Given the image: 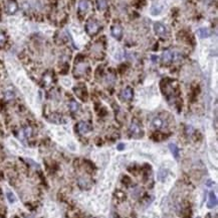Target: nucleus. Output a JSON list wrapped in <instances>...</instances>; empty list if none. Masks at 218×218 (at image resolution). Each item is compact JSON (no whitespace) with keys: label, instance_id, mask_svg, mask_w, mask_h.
Returning a JSON list of instances; mask_svg holds the SVG:
<instances>
[{"label":"nucleus","instance_id":"1","mask_svg":"<svg viewBox=\"0 0 218 218\" xmlns=\"http://www.w3.org/2000/svg\"><path fill=\"white\" fill-rule=\"evenodd\" d=\"M85 28H87V33L90 35H94L95 33L99 31L100 29V24L98 22H95V20H90L89 22L87 23V26H85Z\"/></svg>","mask_w":218,"mask_h":218},{"label":"nucleus","instance_id":"2","mask_svg":"<svg viewBox=\"0 0 218 218\" xmlns=\"http://www.w3.org/2000/svg\"><path fill=\"white\" fill-rule=\"evenodd\" d=\"M153 28H154V31H155V33L157 35L161 36V38H164V36L167 35V28H166L162 23H160V22L154 23Z\"/></svg>","mask_w":218,"mask_h":218},{"label":"nucleus","instance_id":"3","mask_svg":"<svg viewBox=\"0 0 218 218\" xmlns=\"http://www.w3.org/2000/svg\"><path fill=\"white\" fill-rule=\"evenodd\" d=\"M77 130L80 133L85 134V133H87V132H90V130H92V127H90V124H87V122L82 121L77 124Z\"/></svg>","mask_w":218,"mask_h":218},{"label":"nucleus","instance_id":"4","mask_svg":"<svg viewBox=\"0 0 218 218\" xmlns=\"http://www.w3.org/2000/svg\"><path fill=\"white\" fill-rule=\"evenodd\" d=\"M130 132L132 133V135L139 138L142 134V129L137 123H132L131 126H130Z\"/></svg>","mask_w":218,"mask_h":218},{"label":"nucleus","instance_id":"5","mask_svg":"<svg viewBox=\"0 0 218 218\" xmlns=\"http://www.w3.org/2000/svg\"><path fill=\"white\" fill-rule=\"evenodd\" d=\"M112 35L117 40H121L122 35H123V29L120 25H115L112 28Z\"/></svg>","mask_w":218,"mask_h":218},{"label":"nucleus","instance_id":"6","mask_svg":"<svg viewBox=\"0 0 218 218\" xmlns=\"http://www.w3.org/2000/svg\"><path fill=\"white\" fill-rule=\"evenodd\" d=\"M122 98H123L124 100H126V101H129V100L132 99V97H133V91H132L131 88H126V89H124L123 91H122Z\"/></svg>","mask_w":218,"mask_h":218},{"label":"nucleus","instance_id":"7","mask_svg":"<svg viewBox=\"0 0 218 218\" xmlns=\"http://www.w3.org/2000/svg\"><path fill=\"white\" fill-rule=\"evenodd\" d=\"M217 204V199H216V196L213 192H210L209 193V199H208V204L207 206L208 208H213L215 207Z\"/></svg>","mask_w":218,"mask_h":218},{"label":"nucleus","instance_id":"8","mask_svg":"<svg viewBox=\"0 0 218 218\" xmlns=\"http://www.w3.org/2000/svg\"><path fill=\"white\" fill-rule=\"evenodd\" d=\"M197 33H198V35H199V38H207L211 35V31H210L208 28H199L197 31Z\"/></svg>","mask_w":218,"mask_h":218},{"label":"nucleus","instance_id":"9","mask_svg":"<svg viewBox=\"0 0 218 218\" xmlns=\"http://www.w3.org/2000/svg\"><path fill=\"white\" fill-rule=\"evenodd\" d=\"M162 61L163 63H171L173 61V53L170 52V51H166V52L163 53L162 55Z\"/></svg>","mask_w":218,"mask_h":218},{"label":"nucleus","instance_id":"10","mask_svg":"<svg viewBox=\"0 0 218 218\" xmlns=\"http://www.w3.org/2000/svg\"><path fill=\"white\" fill-rule=\"evenodd\" d=\"M6 9L9 14H14L17 11V4L14 1H9L8 3H7Z\"/></svg>","mask_w":218,"mask_h":218},{"label":"nucleus","instance_id":"11","mask_svg":"<svg viewBox=\"0 0 218 218\" xmlns=\"http://www.w3.org/2000/svg\"><path fill=\"white\" fill-rule=\"evenodd\" d=\"M152 125L157 129H160L164 126V120L162 118H160V117H155L152 120Z\"/></svg>","mask_w":218,"mask_h":218},{"label":"nucleus","instance_id":"12","mask_svg":"<svg viewBox=\"0 0 218 218\" xmlns=\"http://www.w3.org/2000/svg\"><path fill=\"white\" fill-rule=\"evenodd\" d=\"M89 2L87 1V0H80V3H78V9H80V11L82 12H85L89 9Z\"/></svg>","mask_w":218,"mask_h":218},{"label":"nucleus","instance_id":"13","mask_svg":"<svg viewBox=\"0 0 218 218\" xmlns=\"http://www.w3.org/2000/svg\"><path fill=\"white\" fill-rule=\"evenodd\" d=\"M169 148H170L171 153L173 154V156L176 159H178V156H179V148H178V146L175 143H170L169 144Z\"/></svg>","mask_w":218,"mask_h":218},{"label":"nucleus","instance_id":"14","mask_svg":"<svg viewBox=\"0 0 218 218\" xmlns=\"http://www.w3.org/2000/svg\"><path fill=\"white\" fill-rule=\"evenodd\" d=\"M163 11V6L160 5H154L151 8V14L152 15H159Z\"/></svg>","mask_w":218,"mask_h":218},{"label":"nucleus","instance_id":"15","mask_svg":"<svg viewBox=\"0 0 218 218\" xmlns=\"http://www.w3.org/2000/svg\"><path fill=\"white\" fill-rule=\"evenodd\" d=\"M97 6H98V9H99V10H101V11L105 10L108 6L107 0H97Z\"/></svg>","mask_w":218,"mask_h":218},{"label":"nucleus","instance_id":"16","mask_svg":"<svg viewBox=\"0 0 218 218\" xmlns=\"http://www.w3.org/2000/svg\"><path fill=\"white\" fill-rule=\"evenodd\" d=\"M70 109L72 112H77L78 109H80V105L77 101H70Z\"/></svg>","mask_w":218,"mask_h":218},{"label":"nucleus","instance_id":"17","mask_svg":"<svg viewBox=\"0 0 218 218\" xmlns=\"http://www.w3.org/2000/svg\"><path fill=\"white\" fill-rule=\"evenodd\" d=\"M168 175V171L167 170H161L158 174V178L160 181H164V179L167 177Z\"/></svg>","mask_w":218,"mask_h":218},{"label":"nucleus","instance_id":"18","mask_svg":"<svg viewBox=\"0 0 218 218\" xmlns=\"http://www.w3.org/2000/svg\"><path fill=\"white\" fill-rule=\"evenodd\" d=\"M6 196H7V199H8L9 203H14L16 201L15 196H14V194L12 192H7L6 193Z\"/></svg>","mask_w":218,"mask_h":218},{"label":"nucleus","instance_id":"19","mask_svg":"<svg viewBox=\"0 0 218 218\" xmlns=\"http://www.w3.org/2000/svg\"><path fill=\"white\" fill-rule=\"evenodd\" d=\"M14 97H15V94H14V92L11 91V90H9V91H6L5 92V98H6V100H11V99H13Z\"/></svg>","mask_w":218,"mask_h":218},{"label":"nucleus","instance_id":"20","mask_svg":"<svg viewBox=\"0 0 218 218\" xmlns=\"http://www.w3.org/2000/svg\"><path fill=\"white\" fill-rule=\"evenodd\" d=\"M4 43H5V36L2 35V33H0V46L4 45Z\"/></svg>","mask_w":218,"mask_h":218},{"label":"nucleus","instance_id":"21","mask_svg":"<svg viewBox=\"0 0 218 218\" xmlns=\"http://www.w3.org/2000/svg\"><path fill=\"white\" fill-rule=\"evenodd\" d=\"M125 148V143H119L117 146V149L118 151H123V149Z\"/></svg>","mask_w":218,"mask_h":218},{"label":"nucleus","instance_id":"22","mask_svg":"<svg viewBox=\"0 0 218 218\" xmlns=\"http://www.w3.org/2000/svg\"><path fill=\"white\" fill-rule=\"evenodd\" d=\"M151 60L153 61V62H157V61H158V57L155 55H153V56H151Z\"/></svg>","mask_w":218,"mask_h":218},{"label":"nucleus","instance_id":"23","mask_svg":"<svg viewBox=\"0 0 218 218\" xmlns=\"http://www.w3.org/2000/svg\"><path fill=\"white\" fill-rule=\"evenodd\" d=\"M193 132V128L191 126H188L187 127V133H189V134H191Z\"/></svg>","mask_w":218,"mask_h":218},{"label":"nucleus","instance_id":"24","mask_svg":"<svg viewBox=\"0 0 218 218\" xmlns=\"http://www.w3.org/2000/svg\"><path fill=\"white\" fill-rule=\"evenodd\" d=\"M28 218H32V217H28Z\"/></svg>","mask_w":218,"mask_h":218}]
</instances>
